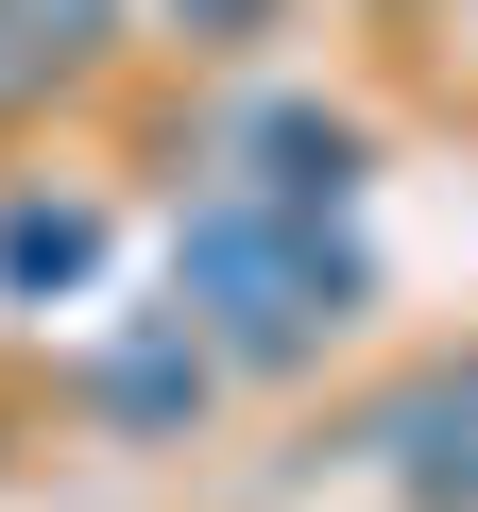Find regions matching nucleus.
Segmentation results:
<instances>
[{
  "label": "nucleus",
  "mask_w": 478,
  "mask_h": 512,
  "mask_svg": "<svg viewBox=\"0 0 478 512\" xmlns=\"http://www.w3.org/2000/svg\"><path fill=\"white\" fill-rule=\"evenodd\" d=\"M342 291H359V256H342L325 222H274V205H205V222H188V308H205L239 359H308V342L342 325Z\"/></svg>",
  "instance_id": "f257e3e1"
},
{
  "label": "nucleus",
  "mask_w": 478,
  "mask_h": 512,
  "mask_svg": "<svg viewBox=\"0 0 478 512\" xmlns=\"http://www.w3.org/2000/svg\"><path fill=\"white\" fill-rule=\"evenodd\" d=\"M393 444H410V495H478V393H410Z\"/></svg>",
  "instance_id": "f03ea898"
},
{
  "label": "nucleus",
  "mask_w": 478,
  "mask_h": 512,
  "mask_svg": "<svg viewBox=\"0 0 478 512\" xmlns=\"http://www.w3.org/2000/svg\"><path fill=\"white\" fill-rule=\"evenodd\" d=\"M0 256H18V274H52V291H69V274H86V222H69V205H18V222H0Z\"/></svg>",
  "instance_id": "7ed1b4c3"
},
{
  "label": "nucleus",
  "mask_w": 478,
  "mask_h": 512,
  "mask_svg": "<svg viewBox=\"0 0 478 512\" xmlns=\"http://www.w3.org/2000/svg\"><path fill=\"white\" fill-rule=\"evenodd\" d=\"M103 393H120V410H188V393H205V359H188V342H137Z\"/></svg>",
  "instance_id": "20e7f679"
},
{
  "label": "nucleus",
  "mask_w": 478,
  "mask_h": 512,
  "mask_svg": "<svg viewBox=\"0 0 478 512\" xmlns=\"http://www.w3.org/2000/svg\"><path fill=\"white\" fill-rule=\"evenodd\" d=\"M171 18H188V35H257L274 0H171Z\"/></svg>",
  "instance_id": "39448f33"
}]
</instances>
